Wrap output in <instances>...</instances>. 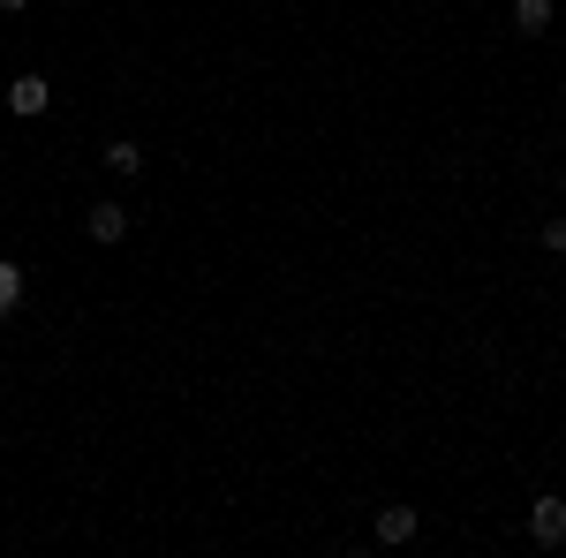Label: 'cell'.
<instances>
[{
  "instance_id": "cell-1",
  "label": "cell",
  "mask_w": 566,
  "mask_h": 558,
  "mask_svg": "<svg viewBox=\"0 0 566 558\" xmlns=\"http://www.w3.org/2000/svg\"><path fill=\"white\" fill-rule=\"evenodd\" d=\"M528 536H536L544 551H559V544H566V498H559V491H544V498L528 506Z\"/></svg>"
},
{
  "instance_id": "cell-2",
  "label": "cell",
  "mask_w": 566,
  "mask_h": 558,
  "mask_svg": "<svg viewBox=\"0 0 566 558\" xmlns=\"http://www.w3.org/2000/svg\"><path fill=\"white\" fill-rule=\"evenodd\" d=\"M45 106H53V84H45V76H15V84H8V114H23V122H39Z\"/></svg>"
},
{
  "instance_id": "cell-3",
  "label": "cell",
  "mask_w": 566,
  "mask_h": 558,
  "mask_svg": "<svg viewBox=\"0 0 566 558\" xmlns=\"http://www.w3.org/2000/svg\"><path fill=\"white\" fill-rule=\"evenodd\" d=\"M416 536H423L416 506H378V544H416Z\"/></svg>"
},
{
  "instance_id": "cell-4",
  "label": "cell",
  "mask_w": 566,
  "mask_h": 558,
  "mask_svg": "<svg viewBox=\"0 0 566 558\" xmlns=\"http://www.w3.org/2000/svg\"><path fill=\"white\" fill-rule=\"evenodd\" d=\"M91 242H98V250H114V242H122V234H129V204H91Z\"/></svg>"
},
{
  "instance_id": "cell-5",
  "label": "cell",
  "mask_w": 566,
  "mask_h": 558,
  "mask_svg": "<svg viewBox=\"0 0 566 558\" xmlns=\"http://www.w3.org/2000/svg\"><path fill=\"white\" fill-rule=\"evenodd\" d=\"M514 31L522 39H544L552 31V0H514Z\"/></svg>"
},
{
  "instance_id": "cell-6",
  "label": "cell",
  "mask_w": 566,
  "mask_h": 558,
  "mask_svg": "<svg viewBox=\"0 0 566 558\" xmlns=\"http://www.w3.org/2000/svg\"><path fill=\"white\" fill-rule=\"evenodd\" d=\"M15 302H23V264L0 257V317H15Z\"/></svg>"
},
{
  "instance_id": "cell-7",
  "label": "cell",
  "mask_w": 566,
  "mask_h": 558,
  "mask_svg": "<svg viewBox=\"0 0 566 558\" xmlns=\"http://www.w3.org/2000/svg\"><path fill=\"white\" fill-rule=\"evenodd\" d=\"M98 159H106L114 173H136V167H144V144H106Z\"/></svg>"
},
{
  "instance_id": "cell-8",
  "label": "cell",
  "mask_w": 566,
  "mask_h": 558,
  "mask_svg": "<svg viewBox=\"0 0 566 558\" xmlns=\"http://www.w3.org/2000/svg\"><path fill=\"white\" fill-rule=\"evenodd\" d=\"M544 250H552V257H566V212L544 219Z\"/></svg>"
},
{
  "instance_id": "cell-9",
  "label": "cell",
  "mask_w": 566,
  "mask_h": 558,
  "mask_svg": "<svg viewBox=\"0 0 566 558\" xmlns=\"http://www.w3.org/2000/svg\"><path fill=\"white\" fill-rule=\"evenodd\" d=\"M0 15H23V0H0Z\"/></svg>"
},
{
  "instance_id": "cell-10",
  "label": "cell",
  "mask_w": 566,
  "mask_h": 558,
  "mask_svg": "<svg viewBox=\"0 0 566 558\" xmlns=\"http://www.w3.org/2000/svg\"><path fill=\"white\" fill-rule=\"evenodd\" d=\"M559 197H566V181H559Z\"/></svg>"
}]
</instances>
